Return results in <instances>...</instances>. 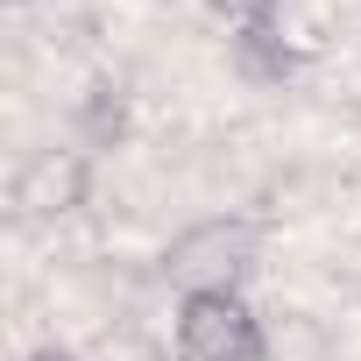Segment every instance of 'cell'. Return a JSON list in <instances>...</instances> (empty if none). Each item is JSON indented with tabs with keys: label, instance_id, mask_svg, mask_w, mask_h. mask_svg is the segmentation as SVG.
I'll return each instance as SVG.
<instances>
[{
	"label": "cell",
	"instance_id": "1",
	"mask_svg": "<svg viewBox=\"0 0 361 361\" xmlns=\"http://www.w3.org/2000/svg\"><path fill=\"white\" fill-rule=\"evenodd\" d=\"M248 269H255V220H241V213H206L192 227H177L163 248V276L177 283V298L241 290Z\"/></svg>",
	"mask_w": 361,
	"mask_h": 361
},
{
	"label": "cell",
	"instance_id": "2",
	"mask_svg": "<svg viewBox=\"0 0 361 361\" xmlns=\"http://www.w3.org/2000/svg\"><path fill=\"white\" fill-rule=\"evenodd\" d=\"M177 354L185 361H269V333L241 290L177 298Z\"/></svg>",
	"mask_w": 361,
	"mask_h": 361
},
{
	"label": "cell",
	"instance_id": "3",
	"mask_svg": "<svg viewBox=\"0 0 361 361\" xmlns=\"http://www.w3.org/2000/svg\"><path fill=\"white\" fill-rule=\"evenodd\" d=\"M85 192H92V163H85V149H36V156L22 163V177H15V206H22V220H64V213L85 206Z\"/></svg>",
	"mask_w": 361,
	"mask_h": 361
},
{
	"label": "cell",
	"instance_id": "4",
	"mask_svg": "<svg viewBox=\"0 0 361 361\" xmlns=\"http://www.w3.org/2000/svg\"><path fill=\"white\" fill-rule=\"evenodd\" d=\"M121 135H128V92L99 78V85L78 99V142H85V149H114Z\"/></svg>",
	"mask_w": 361,
	"mask_h": 361
},
{
	"label": "cell",
	"instance_id": "5",
	"mask_svg": "<svg viewBox=\"0 0 361 361\" xmlns=\"http://www.w3.org/2000/svg\"><path fill=\"white\" fill-rule=\"evenodd\" d=\"M199 8H206L213 22H227L234 36H248V29H262V22L276 15V0H199Z\"/></svg>",
	"mask_w": 361,
	"mask_h": 361
},
{
	"label": "cell",
	"instance_id": "6",
	"mask_svg": "<svg viewBox=\"0 0 361 361\" xmlns=\"http://www.w3.org/2000/svg\"><path fill=\"white\" fill-rule=\"evenodd\" d=\"M29 361H78V354H71V347H57V340H43V347H36Z\"/></svg>",
	"mask_w": 361,
	"mask_h": 361
},
{
	"label": "cell",
	"instance_id": "7",
	"mask_svg": "<svg viewBox=\"0 0 361 361\" xmlns=\"http://www.w3.org/2000/svg\"><path fill=\"white\" fill-rule=\"evenodd\" d=\"M15 8H22V0H15Z\"/></svg>",
	"mask_w": 361,
	"mask_h": 361
}]
</instances>
